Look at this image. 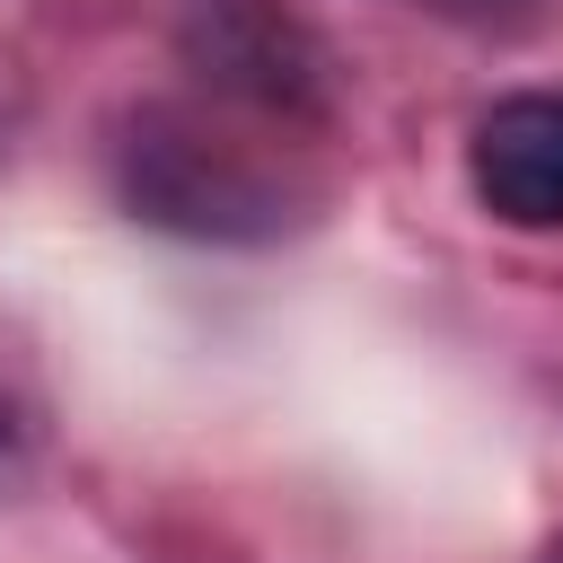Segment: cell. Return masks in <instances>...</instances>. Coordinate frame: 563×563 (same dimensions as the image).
<instances>
[{
  "instance_id": "cell-1",
  "label": "cell",
  "mask_w": 563,
  "mask_h": 563,
  "mask_svg": "<svg viewBox=\"0 0 563 563\" xmlns=\"http://www.w3.org/2000/svg\"><path fill=\"white\" fill-rule=\"evenodd\" d=\"M123 185L150 220L167 229H194V238H246V229H273V194L255 185L246 158L229 150H202L194 132L176 123H150V141L123 150Z\"/></svg>"
},
{
  "instance_id": "cell-2",
  "label": "cell",
  "mask_w": 563,
  "mask_h": 563,
  "mask_svg": "<svg viewBox=\"0 0 563 563\" xmlns=\"http://www.w3.org/2000/svg\"><path fill=\"white\" fill-rule=\"evenodd\" d=\"M185 53L202 62V79L255 97V106H317V35L282 9V0H202L194 26H185Z\"/></svg>"
},
{
  "instance_id": "cell-3",
  "label": "cell",
  "mask_w": 563,
  "mask_h": 563,
  "mask_svg": "<svg viewBox=\"0 0 563 563\" xmlns=\"http://www.w3.org/2000/svg\"><path fill=\"white\" fill-rule=\"evenodd\" d=\"M466 176L493 220L510 229H563V97H501L475 123Z\"/></svg>"
},
{
  "instance_id": "cell-4",
  "label": "cell",
  "mask_w": 563,
  "mask_h": 563,
  "mask_svg": "<svg viewBox=\"0 0 563 563\" xmlns=\"http://www.w3.org/2000/svg\"><path fill=\"white\" fill-rule=\"evenodd\" d=\"M422 9H440V18H519V0H422Z\"/></svg>"
},
{
  "instance_id": "cell-5",
  "label": "cell",
  "mask_w": 563,
  "mask_h": 563,
  "mask_svg": "<svg viewBox=\"0 0 563 563\" xmlns=\"http://www.w3.org/2000/svg\"><path fill=\"white\" fill-rule=\"evenodd\" d=\"M545 563H563V545H554V554H545Z\"/></svg>"
}]
</instances>
